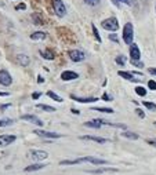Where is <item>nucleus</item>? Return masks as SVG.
<instances>
[{"instance_id": "obj_36", "label": "nucleus", "mask_w": 156, "mask_h": 175, "mask_svg": "<svg viewBox=\"0 0 156 175\" xmlns=\"http://www.w3.org/2000/svg\"><path fill=\"white\" fill-rule=\"evenodd\" d=\"M102 99H104V101H113V98H110V97L108 95V93H104V94H102Z\"/></svg>"}, {"instance_id": "obj_41", "label": "nucleus", "mask_w": 156, "mask_h": 175, "mask_svg": "<svg viewBox=\"0 0 156 175\" xmlns=\"http://www.w3.org/2000/svg\"><path fill=\"white\" fill-rule=\"evenodd\" d=\"M40 95H41V93H33L32 98H33V99H37V98H40Z\"/></svg>"}, {"instance_id": "obj_45", "label": "nucleus", "mask_w": 156, "mask_h": 175, "mask_svg": "<svg viewBox=\"0 0 156 175\" xmlns=\"http://www.w3.org/2000/svg\"><path fill=\"white\" fill-rule=\"evenodd\" d=\"M37 82H39V83H43V82H44V79L41 77V76H39V79H37Z\"/></svg>"}, {"instance_id": "obj_16", "label": "nucleus", "mask_w": 156, "mask_h": 175, "mask_svg": "<svg viewBox=\"0 0 156 175\" xmlns=\"http://www.w3.org/2000/svg\"><path fill=\"white\" fill-rule=\"evenodd\" d=\"M86 127H90V128H101L102 124H101V119H94V120L91 121H87V123H84Z\"/></svg>"}, {"instance_id": "obj_23", "label": "nucleus", "mask_w": 156, "mask_h": 175, "mask_svg": "<svg viewBox=\"0 0 156 175\" xmlns=\"http://www.w3.org/2000/svg\"><path fill=\"white\" fill-rule=\"evenodd\" d=\"M36 108H37V109L44 110V112H55V108H53V106H48V105H43V103L36 105Z\"/></svg>"}, {"instance_id": "obj_32", "label": "nucleus", "mask_w": 156, "mask_h": 175, "mask_svg": "<svg viewBox=\"0 0 156 175\" xmlns=\"http://www.w3.org/2000/svg\"><path fill=\"white\" fill-rule=\"evenodd\" d=\"M100 2H101V0H84V3L87 6H98L100 4Z\"/></svg>"}, {"instance_id": "obj_5", "label": "nucleus", "mask_w": 156, "mask_h": 175, "mask_svg": "<svg viewBox=\"0 0 156 175\" xmlns=\"http://www.w3.org/2000/svg\"><path fill=\"white\" fill-rule=\"evenodd\" d=\"M68 55H69V59L73 62H82L86 59V54L80 50H71L68 52Z\"/></svg>"}, {"instance_id": "obj_29", "label": "nucleus", "mask_w": 156, "mask_h": 175, "mask_svg": "<svg viewBox=\"0 0 156 175\" xmlns=\"http://www.w3.org/2000/svg\"><path fill=\"white\" fill-rule=\"evenodd\" d=\"M14 121L11 119H0V127H7V125H11Z\"/></svg>"}, {"instance_id": "obj_37", "label": "nucleus", "mask_w": 156, "mask_h": 175, "mask_svg": "<svg viewBox=\"0 0 156 175\" xmlns=\"http://www.w3.org/2000/svg\"><path fill=\"white\" fill-rule=\"evenodd\" d=\"M119 3H124L127 6H133V0H117Z\"/></svg>"}, {"instance_id": "obj_2", "label": "nucleus", "mask_w": 156, "mask_h": 175, "mask_svg": "<svg viewBox=\"0 0 156 175\" xmlns=\"http://www.w3.org/2000/svg\"><path fill=\"white\" fill-rule=\"evenodd\" d=\"M133 39H134V28L131 22H127L123 28V40L126 44H133Z\"/></svg>"}, {"instance_id": "obj_46", "label": "nucleus", "mask_w": 156, "mask_h": 175, "mask_svg": "<svg viewBox=\"0 0 156 175\" xmlns=\"http://www.w3.org/2000/svg\"><path fill=\"white\" fill-rule=\"evenodd\" d=\"M72 113H75V114H79V110H78V109H72Z\"/></svg>"}, {"instance_id": "obj_12", "label": "nucleus", "mask_w": 156, "mask_h": 175, "mask_svg": "<svg viewBox=\"0 0 156 175\" xmlns=\"http://www.w3.org/2000/svg\"><path fill=\"white\" fill-rule=\"evenodd\" d=\"M21 119H22V120L29 121V123H32V124L39 125V127H41V125H43V121H41L39 117L33 116V114H24V116H21Z\"/></svg>"}, {"instance_id": "obj_33", "label": "nucleus", "mask_w": 156, "mask_h": 175, "mask_svg": "<svg viewBox=\"0 0 156 175\" xmlns=\"http://www.w3.org/2000/svg\"><path fill=\"white\" fill-rule=\"evenodd\" d=\"M148 88L152 90V91H156V82L155 80H149V82H148Z\"/></svg>"}, {"instance_id": "obj_13", "label": "nucleus", "mask_w": 156, "mask_h": 175, "mask_svg": "<svg viewBox=\"0 0 156 175\" xmlns=\"http://www.w3.org/2000/svg\"><path fill=\"white\" fill-rule=\"evenodd\" d=\"M80 139H84V141H94V142H98V143L109 142V139L101 138V136H94V135H83V136H80Z\"/></svg>"}, {"instance_id": "obj_31", "label": "nucleus", "mask_w": 156, "mask_h": 175, "mask_svg": "<svg viewBox=\"0 0 156 175\" xmlns=\"http://www.w3.org/2000/svg\"><path fill=\"white\" fill-rule=\"evenodd\" d=\"M144 106L147 108V109H149V110H156V103L153 102H147V101H144Z\"/></svg>"}, {"instance_id": "obj_8", "label": "nucleus", "mask_w": 156, "mask_h": 175, "mask_svg": "<svg viewBox=\"0 0 156 175\" xmlns=\"http://www.w3.org/2000/svg\"><path fill=\"white\" fill-rule=\"evenodd\" d=\"M15 139H17L15 135H0V148L11 145V143L15 142Z\"/></svg>"}, {"instance_id": "obj_15", "label": "nucleus", "mask_w": 156, "mask_h": 175, "mask_svg": "<svg viewBox=\"0 0 156 175\" xmlns=\"http://www.w3.org/2000/svg\"><path fill=\"white\" fill-rule=\"evenodd\" d=\"M17 62H18L21 66H28L29 65V62H30V59L25 54H18L17 55Z\"/></svg>"}, {"instance_id": "obj_17", "label": "nucleus", "mask_w": 156, "mask_h": 175, "mask_svg": "<svg viewBox=\"0 0 156 175\" xmlns=\"http://www.w3.org/2000/svg\"><path fill=\"white\" fill-rule=\"evenodd\" d=\"M44 164H32V166H28V167H25V171L26 172H32V171H39V170H41V168H44Z\"/></svg>"}, {"instance_id": "obj_25", "label": "nucleus", "mask_w": 156, "mask_h": 175, "mask_svg": "<svg viewBox=\"0 0 156 175\" xmlns=\"http://www.w3.org/2000/svg\"><path fill=\"white\" fill-rule=\"evenodd\" d=\"M40 55L43 57L44 59H54V54L51 51H48V50H46V51H40Z\"/></svg>"}, {"instance_id": "obj_1", "label": "nucleus", "mask_w": 156, "mask_h": 175, "mask_svg": "<svg viewBox=\"0 0 156 175\" xmlns=\"http://www.w3.org/2000/svg\"><path fill=\"white\" fill-rule=\"evenodd\" d=\"M80 163H90L94 164V166H102V164H106L108 162L104 159H98V157H80V159H75V160H62L60 163L61 166H73V164H80Z\"/></svg>"}, {"instance_id": "obj_42", "label": "nucleus", "mask_w": 156, "mask_h": 175, "mask_svg": "<svg viewBox=\"0 0 156 175\" xmlns=\"http://www.w3.org/2000/svg\"><path fill=\"white\" fill-rule=\"evenodd\" d=\"M148 72H149L151 75H155L156 76V68H149V69H148Z\"/></svg>"}, {"instance_id": "obj_48", "label": "nucleus", "mask_w": 156, "mask_h": 175, "mask_svg": "<svg viewBox=\"0 0 156 175\" xmlns=\"http://www.w3.org/2000/svg\"><path fill=\"white\" fill-rule=\"evenodd\" d=\"M153 124H155V125H156V121H155V123H153Z\"/></svg>"}, {"instance_id": "obj_26", "label": "nucleus", "mask_w": 156, "mask_h": 175, "mask_svg": "<svg viewBox=\"0 0 156 175\" xmlns=\"http://www.w3.org/2000/svg\"><path fill=\"white\" fill-rule=\"evenodd\" d=\"M115 61H116V64H117V65L124 66V65H126V62H127V59H126V57H124V55H117Z\"/></svg>"}, {"instance_id": "obj_47", "label": "nucleus", "mask_w": 156, "mask_h": 175, "mask_svg": "<svg viewBox=\"0 0 156 175\" xmlns=\"http://www.w3.org/2000/svg\"><path fill=\"white\" fill-rule=\"evenodd\" d=\"M0 95H2V97H7L8 94H7V93H0Z\"/></svg>"}, {"instance_id": "obj_14", "label": "nucleus", "mask_w": 156, "mask_h": 175, "mask_svg": "<svg viewBox=\"0 0 156 175\" xmlns=\"http://www.w3.org/2000/svg\"><path fill=\"white\" fill-rule=\"evenodd\" d=\"M72 99H75L76 102L79 103H91V102H95V101H98L97 98L94 97H89V98H80V97H75V95H71Z\"/></svg>"}, {"instance_id": "obj_34", "label": "nucleus", "mask_w": 156, "mask_h": 175, "mask_svg": "<svg viewBox=\"0 0 156 175\" xmlns=\"http://www.w3.org/2000/svg\"><path fill=\"white\" fill-rule=\"evenodd\" d=\"M131 65L137 66V68H143V66H144V64L141 61H131Z\"/></svg>"}, {"instance_id": "obj_22", "label": "nucleus", "mask_w": 156, "mask_h": 175, "mask_svg": "<svg viewBox=\"0 0 156 175\" xmlns=\"http://www.w3.org/2000/svg\"><path fill=\"white\" fill-rule=\"evenodd\" d=\"M122 136L123 138H129V139H138V135L136 132H131V131H123Z\"/></svg>"}, {"instance_id": "obj_21", "label": "nucleus", "mask_w": 156, "mask_h": 175, "mask_svg": "<svg viewBox=\"0 0 156 175\" xmlns=\"http://www.w3.org/2000/svg\"><path fill=\"white\" fill-rule=\"evenodd\" d=\"M117 168H98V170H91L89 172L91 174H102V172H116Z\"/></svg>"}, {"instance_id": "obj_18", "label": "nucleus", "mask_w": 156, "mask_h": 175, "mask_svg": "<svg viewBox=\"0 0 156 175\" xmlns=\"http://www.w3.org/2000/svg\"><path fill=\"white\" fill-rule=\"evenodd\" d=\"M117 75L120 76V77H123V79H126V80H129V82H136V79L133 77V75L129 72H124V71H119L117 72Z\"/></svg>"}, {"instance_id": "obj_40", "label": "nucleus", "mask_w": 156, "mask_h": 175, "mask_svg": "<svg viewBox=\"0 0 156 175\" xmlns=\"http://www.w3.org/2000/svg\"><path fill=\"white\" fill-rule=\"evenodd\" d=\"M25 8H26V6L24 4V3H21V4H18L15 7V10H25Z\"/></svg>"}, {"instance_id": "obj_39", "label": "nucleus", "mask_w": 156, "mask_h": 175, "mask_svg": "<svg viewBox=\"0 0 156 175\" xmlns=\"http://www.w3.org/2000/svg\"><path fill=\"white\" fill-rule=\"evenodd\" d=\"M147 143H149V145L155 146L156 148V139H147Z\"/></svg>"}, {"instance_id": "obj_38", "label": "nucleus", "mask_w": 156, "mask_h": 175, "mask_svg": "<svg viewBox=\"0 0 156 175\" xmlns=\"http://www.w3.org/2000/svg\"><path fill=\"white\" fill-rule=\"evenodd\" d=\"M109 39H110V40H113V41H115V43H119V40H117V36H116V33H113V34L110 33V34H109Z\"/></svg>"}, {"instance_id": "obj_19", "label": "nucleus", "mask_w": 156, "mask_h": 175, "mask_svg": "<svg viewBox=\"0 0 156 175\" xmlns=\"http://www.w3.org/2000/svg\"><path fill=\"white\" fill-rule=\"evenodd\" d=\"M47 37V34L44 32H35L30 34V39L32 40H44Z\"/></svg>"}, {"instance_id": "obj_4", "label": "nucleus", "mask_w": 156, "mask_h": 175, "mask_svg": "<svg viewBox=\"0 0 156 175\" xmlns=\"http://www.w3.org/2000/svg\"><path fill=\"white\" fill-rule=\"evenodd\" d=\"M53 8L58 17H64L67 14V7L62 0H53Z\"/></svg>"}, {"instance_id": "obj_20", "label": "nucleus", "mask_w": 156, "mask_h": 175, "mask_svg": "<svg viewBox=\"0 0 156 175\" xmlns=\"http://www.w3.org/2000/svg\"><path fill=\"white\" fill-rule=\"evenodd\" d=\"M32 19H33V24L35 25H43V18H41V15L39 13H33L32 14Z\"/></svg>"}, {"instance_id": "obj_44", "label": "nucleus", "mask_w": 156, "mask_h": 175, "mask_svg": "<svg viewBox=\"0 0 156 175\" xmlns=\"http://www.w3.org/2000/svg\"><path fill=\"white\" fill-rule=\"evenodd\" d=\"M112 3H113V4H115L116 7H120V3L117 2V0H112Z\"/></svg>"}, {"instance_id": "obj_35", "label": "nucleus", "mask_w": 156, "mask_h": 175, "mask_svg": "<svg viewBox=\"0 0 156 175\" xmlns=\"http://www.w3.org/2000/svg\"><path fill=\"white\" fill-rule=\"evenodd\" d=\"M136 113L138 114V117H140V119H144L145 117V113L141 109H136Z\"/></svg>"}, {"instance_id": "obj_3", "label": "nucleus", "mask_w": 156, "mask_h": 175, "mask_svg": "<svg viewBox=\"0 0 156 175\" xmlns=\"http://www.w3.org/2000/svg\"><path fill=\"white\" fill-rule=\"evenodd\" d=\"M102 28L105 30H109V32H116L117 29H119V22H117V19L115 17H110V18H106L104 19L101 22Z\"/></svg>"}, {"instance_id": "obj_7", "label": "nucleus", "mask_w": 156, "mask_h": 175, "mask_svg": "<svg viewBox=\"0 0 156 175\" xmlns=\"http://www.w3.org/2000/svg\"><path fill=\"white\" fill-rule=\"evenodd\" d=\"M11 83H13V77L10 76V73L7 72L6 69H2V71H0V84L7 87V86L11 84Z\"/></svg>"}, {"instance_id": "obj_9", "label": "nucleus", "mask_w": 156, "mask_h": 175, "mask_svg": "<svg viewBox=\"0 0 156 175\" xmlns=\"http://www.w3.org/2000/svg\"><path fill=\"white\" fill-rule=\"evenodd\" d=\"M36 135L41 136V138H61V134H58V132H50V131H43V130H35L33 131Z\"/></svg>"}, {"instance_id": "obj_11", "label": "nucleus", "mask_w": 156, "mask_h": 175, "mask_svg": "<svg viewBox=\"0 0 156 175\" xmlns=\"http://www.w3.org/2000/svg\"><path fill=\"white\" fill-rule=\"evenodd\" d=\"M79 77V75L76 72H72V71H64L61 73V79L64 82H72V80H76Z\"/></svg>"}, {"instance_id": "obj_6", "label": "nucleus", "mask_w": 156, "mask_h": 175, "mask_svg": "<svg viewBox=\"0 0 156 175\" xmlns=\"http://www.w3.org/2000/svg\"><path fill=\"white\" fill-rule=\"evenodd\" d=\"M30 157H32L33 160H36V162H41V160H46L48 157V153L44 152V150H39V149H33L29 152Z\"/></svg>"}, {"instance_id": "obj_28", "label": "nucleus", "mask_w": 156, "mask_h": 175, "mask_svg": "<svg viewBox=\"0 0 156 175\" xmlns=\"http://www.w3.org/2000/svg\"><path fill=\"white\" fill-rule=\"evenodd\" d=\"M91 110L102 112V113H113V109H112V108H93Z\"/></svg>"}, {"instance_id": "obj_30", "label": "nucleus", "mask_w": 156, "mask_h": 175, "mask_svg": "<svg viewBox=\"0 0 156 175\" xmlns=\"http://www.w3.org/2000/svg\"><path fill=\"white\" fill-rule=\"evenodd\" d=\"M91 29H93V33H94V37H95V40L98 41V43H101L102 41V39H101V36H100V33H98V30H97V28H95V25L93 24L91 25Z\"/></svg>"}, {"instance_id": "obj_10", "label": "nucleus", "mask_w": 156, "mask_h": 175, "mask_svg": "<svg viewBox=\"0 0 156 175\" xmlns=\"http://www.w3.org/2000/svg\"><path fill=\"white\" fill-rule=\"evenodd\" d=\"M130 57H131V61H140L141 58V51L138 48L137 44H131L130 45Z\"/></svg>"}, {"instance_id": "obj_43", "label": "nucleus", "mask_w": 156, "mask_h": 175, "mask_svg": "<svg viewBox=\"0 0 156 175\" xmlns=\"http://www.w3.org/2000/svg\"><path fill=\"white\" fill-rule=\"evenodd\" d=\"M11 106V103H7V105H2V106H0V109L2 110H4V109H7V108H10Z\"/></svg>"}, {"instance_id": "obj_27", "label": "nucleus", "mask_w": 156, "mask_h": 175, "mask_svg": "<svg viewBox=\"0 0 156 175\" xmlns=\"http://www.w3.org/2000/svg\"><path fill=\"white\" fill-rule=\"evenodd\" d=\"M136 94H137V95H140V97H145V95H147V88L138 86V87H136Z\"/></svg>"}, {"instance_id": "obj_24", "label": "nucleus", "mask_w": 156, "mask_h": 175, "mask_svg": "<svg viewBox=\"0 0 156 175\" xmlns=\"http://www.w3.org/2000/svg\"><path fill=\"white\" fill-rule=\"evenodd\" d=\"M47 95L50 97L51 99L57 101V102H62V101H64V99H62V98H61L60 95H57V94H55V93H53V91H47Z\"/></svg>"}]
</instances>
